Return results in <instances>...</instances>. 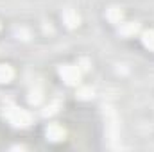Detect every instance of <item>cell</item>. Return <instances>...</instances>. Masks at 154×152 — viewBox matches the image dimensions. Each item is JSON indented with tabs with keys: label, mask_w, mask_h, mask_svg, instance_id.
Listing matches in <instances>:
<instances>
[{
	"label": "cell",
	"mask_w": 154,
	"mask_h": 152,
	"mask_svg": "<svg viewBox=\"0 0 154 152\" xmlns=\"http://www.w3.org/2000/svg\"><path fill=\"white\" fill-rule=\"evenodd\" d=\"M7 118L16 127H25V125L31 123V114L27 113L25 109H20V108H11L7 111Z\"/></svg>",
	"instance_id": "6da1fadb"
},
{
	"label": "cell",
	"mask_w": 154,
	"mask_h": 152,
	"mask_svg": "<svg viewBox=\"0 0 154 152\" xmlns=\"http://www.w3.org/2000/svg\"><path fill=\"white\" fill-rule=\"evenodd\" d=\"M59 74L68 84H79V81H81V70L74 65H63L59 68Z\"/></svg>",
	"instance_id": "7a4b0ae2"
},
{
	"label": "cell",
	"mask_w": 154,
	"mask_h": 152,
	"mask_svg": "<svg viewBox=\"0 0 154 152\" xmlns=\"http://www.w3.org/2000/svg\"><path fill=\"white\" fill-rule=\"evenodd\" d=\"M65 136H66V131H65L61 125H57V123L48 125V129H47V138H48V140H52V141H59V140H63Z\"/></svg>",
	"instance_id": "3957f363"
},
{
	"label": "cell",
	"mask_w": 154,
	"mask_h": 152,
	"mask_svg": "<svg viewBox=\"0 0 154 152\" xmlns=\"http://www.w3.org/2000/svg\"><path fill=\"white\" fill-rule=\"evenodd\" d=\"M63 20H65V23H66L68 27H77V25H79V14H77L75 11H72V9L65 11Z\"/></svg>",
	"instance_id": "277c9868"
},
{
	"label": "cell",
	"mask_w": 154,
	"mask_h": 152,
	"mask_svg": "<svg viewBox=\"0 0 154 152\" xmlns=\"http://www.w3.org/2000/svg\"><path fill=\"white\" fill-rule=\"evenodd\" d=\"M13 75H14V72L9 65H0V82H9Z\"/></svg>",
	"instance_id": "5b68a950"
},
{
	"label": "cell",
	"mask_w": 154,
	"mask_h": 152,
	"mask_svg": "<svg viewBox=\"0 0 154 152\" xmlns=\"http://www.w3.org/2000/svg\"><path fill=\"white\" fill-rule=\"evenodd\" d=\"M122 16H124V13H122L120 7H111V9L108 11V20L113 22V23H120Z\"/></svg>",
	"instance_id": "8992f818"
},
{
	"label": "cell",
	"mask_w": 154,
	"mask_h": 152,
	"mask_svg": "<svg viewBox=\"0 0 154 152\" xmlns=\"http://www.w3.org/2000/svg\"><path fill=\"white\" fill-rule=\"evenodd\" d=\"M142 41H143V45H145L147 48L154 50V29H149V31H145V32L142 34Z\"/></svg>",
	"instance_id": "52a82bcc"
},
{
	"label": "cell",
	"mask_w": 154,
	"mask_h": 152,
	"mask_svg": "<svg viewBox=\"0 0 154 152\" xmlns=\"http://www.w3.org/2000/svg\"><path fill=\"white\" fill-rule=\"evenodd\" d=\"M138 31V23H122L120 25V34L124 36H131Z\"/></svg>",
	"instance_id": "ba28073f"
},
{
	"label": "cell",
	"mask_w": 154,
	"mask_h": 152,
	"mask_svg": "<svg viewBox=\"0 0 154 152\" xmlns=\"http://www.w3.org/2000/svg\"><path fill=\"white\" fill-rule=\"evenodd\" d=\"M29 100H31V104H39V102H41V91H39V90H36V91L32 90Z\"/></svg>",
	"instance_id": "9c48e42d"
},
{
	"label": "cell",
	"mask_w": 154,
	"mask_h": 152,
	"mask_svg": "<svg viewBox=\"0 0 154 152\" xmlns=\"http://www.w3.org/2000/svg\"><path fill=\"white\" fill-rule=\"evenodd\" d=\"M81 97L82 99H88V97H91V91L90 90H81Z\"/></svg>",
	"instance_id": "30bf717a"
}]
</instances>
